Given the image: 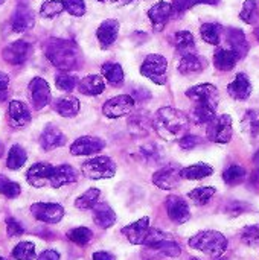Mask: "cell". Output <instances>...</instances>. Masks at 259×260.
Here are the masks:
<instances>
[{
    "label": "cell",
    "mask_w": 259,
    "mask_h": 260,
    "mask_svg": "<svg viewBox=\"0 0 259 260\" xmlns=\"http://www.w3.org/2000/svg\"><path fill=\"white\" fill-rule=\"evenodd\" d=\"M53 108L63 117H73L79 111V101L73 96H66V98L58 99L55 102Z\"/></svg>",
    "instance_id": "obj_29"
},
{
    "label": "cell",
    "mask_w": 259,
    "mask_h": 260,
    "mask_svg": "<svg viewBox=\"0 0 259 260\" xmlns=\"http://www.w3.org/2000/svg\"><path fill=\"white\" fill-rule=\"evenodd\" d=\"M244 178H246V169L238 165H234L223 172V180L231 186L240 184Z\"/></svg>",
    "instance_id": "obj_40"
},
{
    "label": "cell",
    "mask_w": 259,
    "mask_h": 260,
    "mask_svg": "<svg viewBox=\"0 0 259 260\" xmlns=\"http://www.w3.org/2000/svg\"><path fill=\"white\" fill-rule=\"evenodd\" d=\"M134 108V99L133 96L128 94H119L114 96L111 99H108L104 107H102V113L110 117V119H119L124 117L127 114H130Z\"/></svg>",
    "instance_id": "obj_9"
},
{
    "label": "cell",
    "mask_w": 259,
    "mask_h": 260,
    "mask_svg": "<svg viewBox=\"0 0 259 260\" xmlns=\"http://www.w3.org/2000/svg\"><path fill=\"white\" fill-rule=\"evenodd\" d=\"M221 24L218 23H205L202 24L200 27V34H202V38L209 43V44H214L217 46L220 43V38H221Z\"/></svg>",
    "instance_id": "obj_35"
},
{
    "label": "cell",
    "mask_w": 259,
    "mask_h": 260,
    "mask_svg": "<svg viewBox=\"0 0 259 260\" xmlns=\"http://www.w3.org/2000/svg\"><path fill=\"white\" fill-rule=\"evenodd\" d=\"M31 213L41 222L58 224L64 216V209L56 203H35L31 206Z\"/></svg>",
    "instance_id": "obj_10"
},
{
    "label": "cell",
    "mask_w": 259,
    "mask_h": 260,
    "mask_svg": "<svg viewBox=\"0 0 259 260\" xmlns=\"http://www.w3.org/2000/svg\"><path fill=\"white\" fill-rule=\"evenodd\" d=\"M99 195H101V190L99 189H89L87 192H84L81 197H78L75 200V207L79 209V210H90L93 209L98 201H99Z\"/></svg>",
    "instance_id": "obj_34"
},
{
    "label": "cell",
    "mask_w": 259,
    "mask_h": 260,
    "mask_svg": "<svg viewBox=\"0 0 259 260\" xmlns=\"http://www.w3.org/2000/svg\"><path fill=\"white\" fill-rule=\"evenodd\" d=\"M93 221L98 227L105 230V229H110L111 225H114L116 213L108 204L101 203V204H96L93 207Z\"/></svg>",
    "instance_id": "obj_24"
},
{
    "label": "cell",
    "mask_w": 259,
    "mask_h": 260,
    "mask_svg": "<svg viewBox=\"0 0 259 260\" xmlns=\"http://www.w3.org/2000/svg\"><path fill=\"white\" fill-rule=\"evenodd\" d=\"M226 35H227L231 50L237 55L238 59L244 58L249 52V44H247L244 32L241 29H237V27H229L226 30Z\"/></svg>",
    "instance_id": "obj_22"
},
{
    "label": "cell",
    "mask_w": 259,
    "mask_h": 260,
    "mask_svg": "<svg viewBox=\"0 0 259 260\" xmlns=\"http://www.w3.org/2000/svg\"><path fill=\"white\" fill-rule=\"evenodd\" d=\"M189 247L194 250H198L211 257H220L227 250V239L223 233L215 230H206L200 232L195 236L189 239Z\"/></svg>",
    "instance_id": "obj_4"
},
{
    "label": "cell",
    "mask_w": 259,
    "mask_h": 260,
    "mask_svg": "<svg viewBox=\"0 0 259 260\" xmlns=\"http://www.w3.org/2000/svg\"><path fill=\"white\" fill-rule=\"evenodd\" d=\"M192 260H198V259H192Z\"/></svg>",
    "instance_id": "obj_64"
},
{
    "label": "cell",
    "mask_w": 259,
    "mask_h": 260,
    "mask_svg": "<svg viewBox=\"0 0 259 260\" xmlns=\"http://www.w3.org/2000/svg\"><path fill=\"white\" fill-rule=\"evenodd\" d=\"M78 90L87 96H98L105 90V82L99 75H89L78 82Z\"/></svg>",
    "instance_id": "obj_25"
},
{
    "label": "cell",
    "mask_w": 259,
    "mask_h": 260,
    "mask_svg": "<svg viewBox=\"0 0 259 260\" xmlns=\"http://www.w3.org/2000/svg\"><path fill=\"white\" fill-rule=\"evenodd\" d=\"M78 78L75 75H70L67 72H61L55 76V84L58 87V90L61 91H73L75 87H78Z\"/></svg>",
    "instance_id": "obj_37"
},
{
    "label": "cell",
    "mask_w": 259,
    "mask_h": 260,
    "mask_svg": "<svg viewBox=\"0 0 259 260\" xmlns=\"http://www.w3.org/2000/svg\"><path fill=\"white\" fill-rule=\"evenodd\" d=\"M6 232H8L9 238H17V236H21L24 233V229L17 219L6 218Z\"/></svg>",
    "instance_id": "obj_50"
},
{
    "label": "cell",
    "mask_w": 259,
    "mask_h": 260,
    "mask_svg": "<svg viewBox=\"0 0 259 260\" xmlns=\"http://www.w3.org/2000/svg\"><path fill=\"white\" fill-rule=\"evenodd\" d=\"M101 73H102V76H104L111 85H114V87L121 85V84L124 82V78H125L124 69H122V66L118 64V62H105V64L101 67Z\"/></svg>",
    "instance_id": "obj_30"
},
{
    "label": "cell",
    "mask_w": 259,
    "mask_h": 260,
    "mask_svg": "<svg viewBox=\"0 0 259 260\" xmlns=\"http://www.w3.org/2000/svg\"><path fill=\"white\" fill-rule=\"evenodd\" d=\"M21 189L15 181H11L8 177L0 175V193L5 195L6 198H17L20 195Z\"/></svg>",
    "instance_id": "obj_44"
},
{
    "label": "cell",
    "mask_w": 259,
    "mask_h": 260,
    "mask_svg": "<svg viewBox=\"0 0 259 260\" xmlns=\"http://www.w3.org/2000/svg\"><path fill=\"white\" fill-rule=\"evenodd\" d=\"M148 232H150V218H147V216L140 218L139 221L122 229V235L133 245H143V242L148 236Z\"/></svg>",
    "instance_id": "obj_16"
},
{
    "label": "cell",
    "mask_w": 259,
    "mask_h": 260,
    "mask_svg": "<svg viewBox=\"0 0 259 260\" xmlns=\"http://www.w3.org/2000/svg\"><path fill=\"white\" fill-rule=\"evenodd\" d=\"M76 171L69 165L52 166L49 163H35L26 172V180L34 187L50 186L58 189L61 186L76 181Z\"/></svg>",
    "instance_id": "obj_1"
},
{
    "label": "cell",
    "mask_w": 259,
    "mask_h": 260,
    "mask_svg": "<svg viewBox=\"0 0 259 260\" xmlns=\"http://www.w3.org/2000/svg\"><path fill=\"white\" fill-rule=\"evenodd\" d=\"M5 3V0H0V5H3Z\"/></svg>",
    "instance_id": "obj_61"
},
{
    "label": "cell",
    "mask_w": 259,
    "mask_h": 260,
    "mask_svg": "<svg viewBox=\"0 0 259 260\" xmlns=\"http://www.w3.org/2000/svg\"><path fill=\"white\" fill-rule=\"evenodd\" d=\"M255 37L258 38V41H259V27H256V29H255Z\"/></svg>",
    "instance_id": "obj_60"
},
{
    "label": "cell",
    "mask_w": 259,
    "mask_h": 260,
    "mask_svg": "<svg viewBox=\"0 0 259 260\" xmlns=\"http://www.w3.org/2000/svg\"><path fill=\"white\" fill-rule=\"evenodd\" d=\"M240 17L247 24H253L258 20V0H246L240 12Z\"/></svg>",
    "instance_id": "obj_43"
},
{
    "label": "cell",
    "mask_w": 259,
    "mask_h": 260,
    "mask_svg": "<svg viewBox=\"0 0 259 260\" xmlns=\"http://www.w3.org/2000/svg\"><path fill=\"white\" fill-rule=\"evenodd\" d=\"M241 239H243V242L246 245H250V247L259 245V224H256V225H249V227L243 229Z\"/></svg>",
    "instance_id": "obj_46"
},
{
    "label": "cell",
    "mask_w": 259,
    "mask_h": 260,
    "mask_svg": "<svg viewBox=\"0 0 259 260\" xmlns=\"http://www.w3.org/2000/svg\"><path fill=\"white\" fill-rule=\"evenodd\" d=\"M37 260H60V253L55 250H46L38 256Z\"/></svg>",
    "instance_id": "obj_54"
},
{
    "label": "cell",
    "mask_w": 259,
    "mask_h": 260,
    "mask_svg": "<svg viewBox=\"0 0 259 260\" xmlns=\"http://www.w3.org/2000/svg\"><path fill=\"white\" fill-rule=\"evenodd\" d=\"M116 2H119V3H122V5H128V3H131L133 0H116Z\"/></svg>",
    "instance_id": "obj_57"
},
{
    "label": "cell",
    "mask_w": 259,
    "mask_h": 260,
    "mask_svg": "<svg viewBox=\"0 0 259 260\" xmlns=\"http://www.w3.org/2000/svg\"><path fill=\"white\" fill-rule=\"evenodd\" d=\"M174 44L177 47V52L183 55L195 53V40L194 35L189 30H180L174 35Z\"/></svg>",
    "instance_id": "obj_28"
},
{
    "label": "cell",
    "mask_w": 259,
    "mask_h": 260,
    "mask_svg": "<svg viewBox=\"0 0 259 260\" xmlns=\"http://www.w3.org/2000/svg\"><path fill=\"white\" fill-rule=\"evenodd\" d=\"M212 172H214L212 166H209L206 163H197V165L182 169L180 175H182V178H186V180H203V178L212 175Z\"/></svg>",
    "instance_id": "obj_31"
},
{
    "label": "cell",
    "mask_w": 259,
    "mask_h": 260,
    "mask_svg": "<svg viewBox=\"0 0 259 260\" xmlns=\"http://www.w3.org/2000/svg\"><path fill=\"white\" fill-rule=\"evenodd\" d=\"M98 2H107V0H98Z\"/></svg>",
    "instance_id": "obj_62"
},
{
    "label": "cell",
    "mask_w": 259,
    "mask_h": 260,
    "mask_svg": "<svg viewBox=\"0 0 259 260\" xmlns=\"http://www.w3.org/2000/svg\"><path fill=\"white\" fill-rule=\"evenodd\" d=\"M151 123L156 133L162 139L176 140V139H182L186 134L189 126V119L183 111L172 107H165L157 110Z\"/></svg>",
    "instance_id": "obj_2"
},
{
    "label": "cell",
    "mask_w": 259,
    "mask_h": 260,
    "mask_svg": "<svg viewBox=\"0 0 259 260\" xmlns=\"http://www.w3.org/2000/svg\"><path fill=\"white\" fill-rule=\"evenodd\" d=\"M82 174L90 180H104L111 178L116 174V163L107 155H98L95 158L87 160L82 168Z\"/></svg>",
    "instance_id": "obj_5"
},
{
    "label": "cell",
    "mask_w": 259,
    "mask_h": 260,
    "mask_svg": "<svg viewBox=\"0 0 259 260\" xmlns=\"http://www.w3.org/2000/svg\"><path fill=\"white\" fill-rule=\"evenodd\" d=\"M148 248L156 250V251H159V253H162V254H165V256H168V257H177V256H180V253H182L179 244H177L169 235H166L163 239H160L159 242L153 244V245L148 247Z\"/></svg>",
    "instance_id": "obj_32"
},
{
    "label": "cell",
    "mask_w": 259,
    "mask_h": 260,
    "mask_svg": "<svg viewBox=\"0 0 259 260\" xmlns=\"http://www.w3.org/2000/svg\"><path fill=\"white\" fill-rule=\"evenodd\" d=\"M171 15H172V8H171V3H168V2H157L148 11V17L153 23L154 30H157V32L165 29Z\"/></svg>",
    "instance_id": "obj_18"
},
{
    "label": "cell",
    "mask_w": 259,
    "mask_h": 260,
    "mask_svg": "<svg viewBox=\"0 0 259 260\" xmlns=\"http://www.w3.org/2000/svg\"><path fill=\"white\" fill-rule=\"evenodd\" d=\"M166 69H168V61L165 56L151 53L145 58V61L140 66V73L151 79L157 85H163L166 82Z\"/></svg>",
    "instance_id": "obj_6"
},
{
    "label": "cell",
    "mask_w": 259,
    "mask_h": 260,
    "mask_svg": "<svg viewBox=\"0 0 259 260\" xmlns=\"http://www.w3.org/2000/svg\"><path fill=\"white\" fill-rule=\"evenodd\" d=\"M40 142H41V146L44 151H52L66 143V136L55 125H47L44 128V131L41 133Z\"/></svg>",
    "instance_id": "obj_23"
},
{
    "label": "cell",
    "mask_w": 259,
    "mask_h": 260,
    "mask_svg": "<svg viewBox=\"0 0 259 260\" xmlns=\"http://www.w3.org/2000/svg\"><path fill=\"white\" fill-rule=\"evenodd\" d=\"M186 96L192 101H195L200 105H208L211 108L217 110L218 101H220V93L218 88L212 84H198L186 90Z\"/></svg>",
    "instance_id": "obj_8"
},
{
    "label": "cell",
    "mask_w": 259,
    "mask_h": 260,
    "mask_svg": "<svg viewBox=\"0 0 259 260\" xmlns=\"http://www.w3.org/2000/svg\"><path fill=\"white\" fill-rule=\"evenodd\" d=\"M244 126H247L249 133L252 137H256L259 133V117L256 116L255 111H247L246 117H244Z\"/></svg>",
    "instance_id": "obj_48"
},
{
    "label": "cell",
    "mask_w": 259,
    "mask_h": 260,
    "mask_svg": "<svg viewBox=\"0 0 259 260\" xmlns=\"http://www.w3.org/2000/svg\"><path fill=\"white\" fill-rule=\"evenodd\" d=\"M0 260H5V259H3V257H0Z\"/></svg>",
    "instance_id": "obj_63"
},
{
    "label": "cell",
    "mask_w": 259,
    "mask_h": 260,
    "mask_svg": "<svg viewBox=\"0 0 259 260\" xmlns=\"http://www.w3.org/2000/svg\"><path fill=\"white\" fill-rule=\"evenodd\" d=\"M31 50H32V47L27 41L18 40V41H14L9 46H6L2 52V56L6 62H9L12 66H20L29 58Z\"/></svg>",
    "instance_id": "obj_14"
},
{
    "label": "cell",
    "mask_w": 259,
    "mask_h": 260,
    "mask_svg": "<svg viewBox=\"0 0 259 260\" xmlns=\"http://www.w3.org/2000/svg\"><path fill=\"white\" fill-rule=\"evenodd\" d=\"M64 11H67L70 15L82 17L85 14V3L84 0H63Z\"/></svg>",
    "instance_id": "obj_47"
},
{
    "label": "cell",
    "mask_w": 259,
    "mask_h": 260,
    "mask_svg": "<svg viewBox=\"0 0 259 260\" xmlns=\"http://www.w3.org/2000/svg\"><path fill=\"white\" fill-rule=\"evenodd\" d=\"M215 117V108H211L208 105H200L197 104V107L192 111V119L195 123L203 125V123H209L212 119Z\"/></svg>",
    "instance_id": "obj_39"
},
{
    "label": "cell",
    "mask_w": 259,
    "mask_h": 260,
    "mask_svg": "<svg viewBox=\"0 0 259 260\" xmlns=\"http://www.w3.org/2000/svg\"><path fill=\"white\" fill-rule=\"evenodd\" d=\"M253 160H255V163H256V165H258V166H259V151H258V152H256V154H255Z\"/></svg>",
    "instance_id": "obj_58"
},
{
    "label": "cell",
    "mask_w": 259,
    "mask_h": 260,
    "mask_svg": "<svg viewBox=\"0 0 259 260\" xmlns=\"http://www.w3.org/2000/svg\"><path fill=\"white\" fill-rule=\"evenodd\" d=\"M11 254L15 260H34L35 259V245L32 242H20L15 245Z\"/></svg>",
    "instance_id": "obj_38"
},
{
    "label": "cell",
    "mask_w": 259,
    "mask_h": 260,
    "mask_svg": "<svg viewBox=\"0 0 259 260\" xmlns=\"http://www.w3.org/2000/svg\"><path fill=\"white\" fill-rule=\"evenodd\" d=\"M153 123L147 119V117H143V116H137V117H134V119H131L130 122H128V128H130V131L133 133V134H137V136H145L148 131H150V126H151Z\"/></svg>",
    "instance_id": "obj_45"
},
{
    "label": "cell",
    "mask_w": 259,
    "mask_h": 260,
    "mask_svg": "<svg viewBox=\"0 0 259 260\" xmlns=\"http://www.w3.org/2000/svg\"><path fill=\"white\" fill-rule=\"evenodd\" d=\"M166 212L169 219L176 224H185L191 218V210L188 203L177 195H171L166 200Z\"/></svg>",
    "instance_id": "obj_15"
},
{
    "label": "cell",
    "mask_w": 259,
    "mask_h": 260,
    "mask_svg": "<svg viewBox=\"0 0 259 260\" xmlns=\"http://www.w3.org/2000/svg\"><path fill=\"white\" fill-rule=\"evenodd\" d=\"M139 152L150 163H156L160 158V151H159V148L156 145H145V146H142L139 149Z\"/></svg>",
    "instance_id": "obj_49"
},
{
    "label": "cell",
    "mask_w": 259,
    "mask_h": 260,
    "mask_svg": "<svg viewBox=\"0 0 259 260\" xmlns=\"http://www.w3.org/2000/svg\"><path fill=\"white\" fill-rule=\"evenodd\" d=\"M35 24V14L26 5H18L11 17V26L15 32H24L32 29Z\"/></svg>",
    "instance_id": "obj_17"
},
{
    "label": "cell",
    "mask_w": 259,
    "mask_h": 260,
    "mask_svg": "<svg viewBox=\"0 0 259 260\" xmlns=\"http://www.w3.org/2000/svg\"><path fill=\"white\" fill-rule=\"evenodd\" d=\"M118 34H119V23L118 20L114 18H108V20H104L98 30H96V37H98V41L101 44L102 49H108L118 38Z\"/></svg>",
    "instance_id": "obj_20"
},
{
    "label": "cell",
    "mask_w": 259,
    "mask_h": 260,
    "mask_svg": "<svg viewBox=\"0 0 259 260\" xmlns=\"http://www.w3.org/2000/svg\"><path fill=\"white\" fill-rule=\"evenodd\" d=\"M105 148V142L99 137L93 136H82L76 139L70 146L72 155H93L101 152Z\"/></svg>",
    "instance_id": "obj_13"
},
{
    "label": "cell",
    "mask_w": 259,
    "mask_h": 260,
    "mask_svg": "<svg viewBox=\"0 0 259 260\" xmlns=\"http://www.w3.org/2000/svg\"><path fill=\"white\" fill-rule=\"evenodd\" d=\"M29 94H31V102L35 110H43L50 104V87L43 78H34L29 82Z\"/></svg>",
    "instance_id": "obj_11"
},
{
    "label": "cell",
    "mask_w": 259,
    "mask_h": 260,
    "mask_svg": "<svg viewBox=\"0 0 259 260\" xmlns=\"http://www.w3.org/2000/svg\"><path fill=\"white\" fill-rule=\"evenodd\" d=\"M208 139L214 143L226 145L231 142L234 128H232V117L227 114L215 116L209 123H208Z\"/></svg>",
    "instance_id": "obj_7"
},
{
    "label": "cell",
    "mask_w": 259,
    "mask_h": 260,
    "mask_svg": "<svg viewBox=\"0 0 259 260\" xmlns=\"http://www.w3.org/2000/svg\"><path fill=\"white\" fill-rule=\"evenodd\" d=\"M44 52L47 59L63 72H69L81 67L82 56L78 46L73 41L52 38L46 43Z\"/></svg>",
    "instance_id": "obj_3"
},
{
    "label": "cell",
    "mask_w": 259,
    "mask_h": 260,
    "mask_svg": "<svg viewBox=\"0 0 259 260\" xmlns=\"http://www.w3.org/2000/svg\"><path fill=\"white\" fill-rule=\"evenodd\" d=\"M93 260H114V257L107 251H96L93 254Z\"/></svg>",
    "instance_id": "obj_55"
},
{
    "label": "cell",
    "mask_w": 259,
    "mask_h": 260,
    "mask_svg": "<svg viewBox=\"0 0 259 260\" xmlns=\"http://www.w3.org/2000/svg\"><path fill=\"white\" fill-rule=\"evenodd\" d=\"M206 67V59L198 56L197 53H189V55H183L180 62H179V72L183 75H189V73H198Z\"/></svg>",
    "instance_id": "obj_27"
},
{
    "label": "cell",
    "mask_w": 259,
    "mask_h": 260,
    "mask_svg": "<svg viewBox=\"0 0 259 260\" xmlns=\"http://www.w3.org/2000/svg\"><path fill=\"white\" fill-rule=\"evenodd\" d=\"M92 238H93V233H92V230L87 229V227H76V229H73V230H70V232L67 233V239H69L70 242L79 245V247L87 245V244L92 241Z\"/></svg>",
    "instance_id": "obj_36"
},
{
    "label": "cell",
    "mask_w": 259,
    "mask_h": 260,
    "mask_svg": "<svg viewBox=\"0 0 259 260\" xmlns=\"http://www.w3.org/2000/svg\"><path fill=\"white\" fill-rule=\"evenodd\" d=\"M227 93L237 101H246L252 94V82L246 73H238L235 79L227 85Z\"/></svg>",
    "instance_id": "obj_21"
},
{
    "label": "cell",
    "mask_w": 259,
    "mask_h": 260,
    "mask_svg": "<svg viewBox=\"0 0 259 260\" xmlns=\"http://www.w3.org/2000/svg\"><path fill=\"white\" fill-rule=\"evenodd\" d=\"M218 5L220 0H194V5Z\"/></svg>",
    "instance_id": "obj_56"
},
{
    "label": "cell",
    "mask_w": 259,
    "mask_h": 260,
    "mask_svg": "<svg viewBox=\"0 0 259 260\" xmlns=\"http://www.w3.org/2000/svg\"><path fill=\"white\" fill-rule=\"evenodd\" d=\"M3 152H5V148H3V145L0 143V158L3 157Z\"/></svg>",
    "instance_id": "obj_59"
},
{
    "label": "cell",
    "mask_w": 259,
    "mask_h": 260,
    "mask_svg": "<svg viewBox=\"0 0 259 260\" xmlns=\"http://www.w3.org/2000/svg\"><path fill=\"white\" fill-rule=\"evenodd\" d=\"M64 11L63 0H47L40 8V15L44 18H53Z\"/></svg>",
    "instance_id": "obj_41"
},
{
    "label": "cell",
    "mask_w": 259,
    "mask_h": 260,
    "mask_svg": "<svg viewBox=\"0 0 259 260\" xmlns=\"http://www.w3.org/2000/svg\"><path fill=\"white\" fill-rule=\"evenodd\" d=\"M215 195V189L214 187H198L194 189L192 192H189V198L197 204V206H205L208 204Z\"/></svg>",
    "instance_id": "obj_42"
},
{
    "label": "cell",
    "mask_w": 259,
    "mask_h": 260,
    "mask_svg": "<svg viewBox=\"0 0 259 260\" xmlns=\"http://www.w3.org/2000/svg\"><path fill=\"white\" fill-rule=\"evenodd\" d=\"M8 120L14 128L26 126L31 122V111L21 101H11L8 107Z\"/></svg>",
    "instance_id": "obj_19"
},
{
    "label": "cell",
    "mask_w": 259,
    "mask_h": 260,
    "mask_svg": "<svg viewBox=\"0 0 259 260\" xmlns=\"http://www.w3.org/2000/svg\"><path fill=\"white\" fill-rule=\"evenodd\" d=\"M203 139H200L198 136H192V134H185L180 139V148L182 149H194L195 146L202 145Z\"/></svg>",
    "instance_id": "obj_51"
},
{
    "label": "cell",
    "mask_w": 259,
    "mask_h": 260,
    "mask_svg": "<svg viewBox=\"0 0 259 260\" xmlns=\"http://www.w3.org/2000/svg\"><path fill=\"white\" fill-rule=\"evenodd\" d=\"M180 171L182 169L176 165L165 166L153 175V183L163 190H172L180 184Z\"/></svg>",
    "instance_id": "obj_12"
},
{
    "label": "cell",
    "mask_w": 259,
    "mask_h": 260,
    "mask_svg": "<svg viewBox=\"0 0 259 260\" xmlns=\"http://www.w3.org/2000/svg\"><path fill=\"white\" fill-rule=\"evenodd\" d=\"M238 62L237 55L231 50V49H217L214 53V66L220 70V72H231Z\"/></svg>",
    "instance_id": "obj_26"
},
{
    "label": "cell",
    "mask_w": 259,
    "mask_h": 260,
    "mask_svg": "<svg viewBox=\"0 0 259 260\" xmlns=\"http://www.w3.org/2000/svg\"><path fill=\"white\" fill-rule=\"evenodd\" d=\"M191 6H194V0H174L171 5L172 14H182L186 9H189Z\"/></svg>",
    "instance_id": "obj_52"
},
{
    "label": "cell",
    "mask_w": 259,
    "mask_h": 260,
    "mask_svg": "<svg viewBox=\"0 0 259 260\" xmlns=\"http://www.w3.org/2000/svg\"><path fill=\"white\" fill-rule=\"evenodd\" d=\"M26 160H27L26 151L20 145H14L9 149V154H8V158H6V166L9 169H12V171H17V169L23 168Z\"/></svg>",
    "instance_id": "obj_33"
},
{
    "label": "cell",
    "mask_w": 259,
    "mask_h": 260,
    "mask_svg": "<svg viewBox=\"0 0 259 260\" xmlns=\"http://www.w3.org/2000/svg\"><path fill=\"white\" fill-rule=\"evenodd\" d=\"M8 85H9L8 75L0 72V102H3L8 98Z\"/></svg>",
    "instance_id": "obj_53"
}]
</instances>
